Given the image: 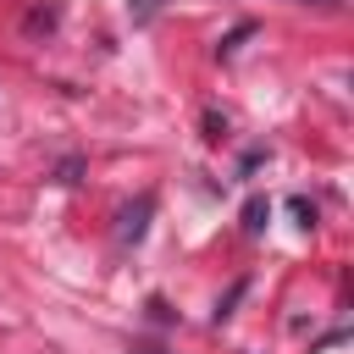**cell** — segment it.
Instances as JSON below:
<instances>
[{"label": "cell", "mask_w": 354, "mask_h": 354, "mask_svg": "<svg viewBox=\"0 0 354 354\" xmlns=\"http://www.w3.org/2000/svg\"><path fill=\"white\" fill-rule=\"evenodd\" d=\"M133 354H166V348H149V343H138V348H133Z\"/></svg>", "instance_id": "obj_8"}, {"label": "cell", "mask_w": 354, "mask_h": 354, "mask_svg": "<svg viewBox=\"0 0 354 354\" xmlns=\"http://www.w3.org/2000/svg\"><path fill=\"white\" fill-rule=\"evenodd\" d=\"M249 33H254V28H249V22H238V28L221 39V55H232V50H238V39H249Z\"/></svg>", "instance_id": "obj_5"}, {"label": "cell", "mask_w": 354, "mask_h": 354, "mask_svg": "<svg viewBox=\"0 0 354 354\" xmlns=\"http://www.w3.org/2000/svg\"><path fill=\"white\" fill-rule=\"evenodd\" d=\"M266 216H271V205H266V199H249V205H243V232H249V238L266 232Z\"/></svg>", "instance_id": "obj_2"}, {"label": "cell", "mask_w": 354, "mask_h": 354, "mask_svg": "<svg viewBox=\"0 0 354 354\" xmlns=\"http://www.w3.org/2000/svg\"><path fill=\"white\" fill-rule=\"evenodd\" d=\"M77 171H83V160H77V155H66V160H61V183H77Z\"/></svg>", "instance_id": "obj_6"}, {"label": "cell", "mask_w": 354, "mask_h": 354, "mask_svg": "<svg viewBox=\"0 0 354 354\" xmlns=\"http://www.w3.org/2000/svg\"><path fill=\"white\" fill-rule=\"evenodd\" d=\"M149 216H155V194H138V205H127V210L116 216V243H122V249L138 243L144 227H149Z\"/></svg>", "instance_id": "obj_1"}, {"label": "cell", "mask_w": 354, "mask_h": 354, "mask_svg": "<svg viewBox=\"0 0 354 354\" xmlns=\"http://www.w3.org/2000/svg\"><path fill=\"white\" fill-rule=\"evenodd\" d=\"M160 6H166V0H127V17H133V28H144V22H149Z\"/></svg>", "instance_id": "obj_3"}, {"label": "cell", "mask_w": 354, "mask_h": 354, "mask_svg": "<svg viewBox=\"0 0 354 354\" xmlns=\"http://www.w3.org/2000/svg\"><path fill=\"white\" fill-rule=\"evenodd\" d=\"M288 210H293V216H299V227H310V221H315V205H310V199H299V194H293V199H288Z\"/></svg>", "instance_id": "obj_4"}, {"label": "cell", "mask_w": 354, "mask_h": 354, "mask_svg": "<svg viewBox=\"0 0 354 354\" xmlns=\"http://www.w3.org/2000/svg\"><path fill=\"white\" fill-rule=\"evenodd\" d=\"M288 6H321V11H337L343 0H288Z\"/></svg>", "instance_id": "obj_7"}]
</instances>
